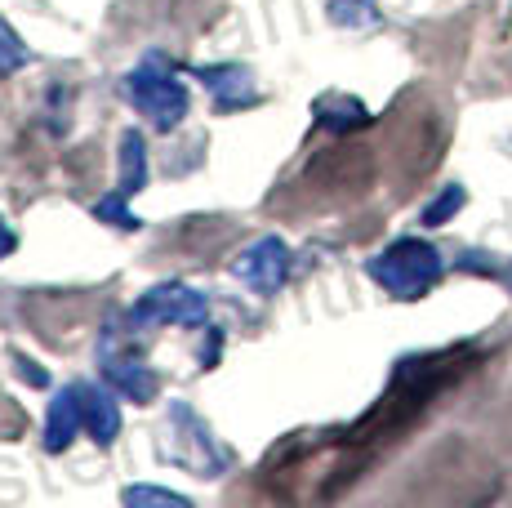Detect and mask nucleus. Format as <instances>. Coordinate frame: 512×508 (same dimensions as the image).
Wrapping results in <instances>:
<instances>
[{
    "label": "nucleus",
    "instance_id": "nucleus-1",
    "mask_svg": "<svg viewBox=\"0 0 512 508\" xmlns=\"http://www.w3.org/2000/svg\"><path fill=\"white\" fill-rule=\"evenodd\" d=\"M121 94L134 103V112L147 116V125L170 134L174 125H183L187 116V85L174 76V67L165 63L161 54H147L134 72H125L121 81Z\"/></svg>",
    "mask_w": 512,
    "mask_h": 508
},
{
    "label": "nucleus",
    "instance_id": "nucleus-2",
    "mask_svg": "<svg viewBox=\"0 0 512 508\" xmlns=\"http://www.w3.org/2000/svg\"><path fill=\"white\" fill-rule=\"evenodd\" d=\"M366 272L392 299H419L441 281L446 263H441L437 246H428V241H419V237H401V241H392L388 250L374 254L366 263Z\"/></svg>",
    "mask_w": 512,
    "mask_h": 508
},
{
    "label": "nucleus",
    "instance_id": "nucleus-3",
    "mask_svg": "<svg viewBox=\"0 0 512 508\" xmlns=\"http://www.w3.org/2000/svg\"><path fill=\"white\" fill-rule=\"evenodd\" d=\"M165 455L174 464L192 468L196 477H219L228 468V451L214 442V433L192 415L187 402H170V419H165Z\"/></svg>",
    "mask_w": 512,
    "mask_h": 508
},
{
    "label": "nucleus",
    "instance_id": "nucleus-4",
    "mask_svg": "<svg viewBox=\"0 0 512 508\" xmlns=\"http://www.w3.org/2000/svg\"><path fill=\"white\" fill-rule=\"evenodd\" d=\"M210 295L183 281H161L130 308V326H205Z\"/></svg>",
    "mask_w": 512,
    "mask_h": 508
},
{
    "label": "nucleus",
    "instance_id": "nucleus-5",
    "mask_svg": "<svg viewBox=\"0 0 512 508\" xmlns=\"http://www.w3.org/2000/svg\"><path fill=\"white\" fill-rule=\"evenodd\" d=\"M232 277L241 286H250L254 295H277L290 277V246L281 237H259L254 246H245L232 263Z\"/></svg>",
    "mask_w": 512,
    "mask_h": 508
},
{
    "label": "nucleus",
    "instance_id": "nucleus-6",
    "mask_svg": "<svg viewBox=\"0 0 512 508\" xmlns=\"http://www.w3.org/2000/svg\"><path fill=\"white\" fill-rule=\"evenodd\" d=\"M103 379L112 384V393H121L125 402L134 406H147L156 402L161 393V379L147 361H134V357H116V353H103Z\"/></svg>",
    "mask_w": 512,
    "mask_h": 508
},
{
    "label": "nucleus",
    "instance_id": "nucleus-7",
    "mask_svg": "<svg viewBox=\"0 0 512 508\" xmlns=\"http://www.w3.org/2000/svg\"><path fill=\"white\" fill-rule=\"evenodd\" d=\"M196 76L205 81V90L214 94V103H219L223 112H228V107L259 103V81H254V72L241 63H214V67H201Z\"/></svg>",
    "mask_w": 512,
    "mask_h": 508
},
{
    "label": "nucleus",
    "instance_id": "nucleus-8",
    "mask_svg": "<svg viewBox=\"0 0 512 508\" xmlns=\"http://www.w3.org/2000/svg\"><path fill=\"white\" fill-rule=\"evenodd\" d=\"M81 393V415H85V433L94 437L98 446H112L121 437V406L112 397V384H76Z\"/></svg>",
    "mask_w": 512,
    "mask_h": 508
},
{
    "label": "nucleus",
    "instance_id": "nucleus-9",
    "mask_svg": "<svg viewBox=\"0 0 512 508\" xmlns=\"http://www.w3.org/2000/svg\"><path fill=\"white\" fill-rule=\"evenodd\" d=\"M85 428V415H81V393H76V384L58 388L54 402L45 410V451L58 455L67 451V446L76 442V433Z\"/></svg>",
    "mask_w": 512,
    "mask_h": 508
},
{
    "label": "nucleus",
    "instance_id": "nucleus-10",
    "mask_svg": "<svg viewBox=\"0 0 512 508\" xmlns=\"http://www.w3.org/2000/svg\"><path fill=\"white\" fill-rule=\"evenodd\" d=\"M116 188H121L125 197H134V192L147 188V143H143L139 130L121 134V179H116Z\"/></svg>",
    "mask_w": 512,
    "mask_h": 508
},
{
    "label": "nucleus",
    "instance_id": "nucleus-11",
    "mask_svg": "<svg viewBox=\"0 0 512 508\" xmlns=\"http://www.w3.org/2000/svg\"><path fill=\"white\" fill-rule=\"evenodd\" d=\"M317 116L326 130H352V125L366 121V107L357 99H339V94H326V99L317 103Z\"/></svg>",
    "mask_w": 512,
    "mask_h": 508
},
{
    "label": "nucleus",
    "instance_id": "nucleus-12",
    "mask_svg": "<svg viewBox=\"0 0 512 508\" xmlns=\"http://www.w3.org/2000/svg\"><path fill=\"white\" fill-rule=\"evenodd\" d=\"M94 219H107L112 228H121V232H139V228H143V219L130 210V205H125V192H121V188L94 201Z\"/></svg>",
    "mask_w": 512,
    "mask_h": 508
},
{
    "label": "nucleus",
    "instance_id": "nucleus-13",
    "mask_svg": "<svg viewBox=\"0 0 512 508\" xmlns=\"http://www.w3.org/2000/svg\"><path fill=\"white\" fill-rule=\"evenodd\" d=\"M32 63V50L23 45V36L14 32V27L0 18V76H14V72H23V67Z\"/></svg>",
    "mask_w": 512,
    "mask_h": 508
},
{
    "label": "nucleus",
    "instance_id": "nucleus-14",
    "mask_svg": "<svg viewBox=\"0 0 512 508\" xmlns=\"http://www.w3.org/2000/svg\"><path fill=\"white\" fill-rule=\"evenodd\" d=\"M468 192L459 188V183H450V188H441V197L432 205H423V228H441V223H450L459 210H464Z\"/></svg>",
    "mask_w": 512,
    "mask_h": 508
},
{
    "label": "nucleus",
    "instance_id": "nucleus-15",
    "mask_svg": "<svg viewBox=\"0 0 512 508\" xmlns=\"http://www.w3.org/2000/svg\"><path fill=\"white\" fill-rule=\"evenodd\" d=\"M330 23H339V27H374L379 23V9H374V0H330Z\"/></svg>",
    "mask_w": 512,
    "mask_h": 508
},
{
    "label": "nucleus",
    "instance_id": "nucleus-16",
    "mask_svg": "<svg viewBox=\"0 0 512 508\" xmlns=\"http://www.w3.org/2000/svg\"><path fill=\"white\" fill-rule=\"evenodd\" d=\"M125 504H170V508H192V500L179 491H170V486H125L121 491Z\"/></svg>",
    "mask_w": 512,
    "mask_h": 508
},
{
    "label": "nucleus",
    "instance_id": "nucleus-17",
    "mask_svg": "<svg viewBox=\"0 0 512 508\" xmlns=\"http://www.w3.org/2000/svg\"><path fill=\"white\" fill-rule=\"evenodd\" d=\"M14 366H18V379H23V384H32V388H49V375L41 370V361H32V357L14 353Z\"/></svg>",
    "mask_w": 512,
    "mask_h": 508
},
{
    "label": "nucleus",
    "instance_id": "nucleus-18",
    "mask_svg": "<svg viewBox=\"0 0 512 508\" xmlns=\"http://www.w3.org/2000/svg\"><path fill=\"white\" fill-rule=\"evenodd\" d=\"M14 246H18L14 228H9V223H5V219H0V259H9V254H14Z\"/></svg>",
    "mask_w": 512,
    "mask_h": 508
}]
</instances>
